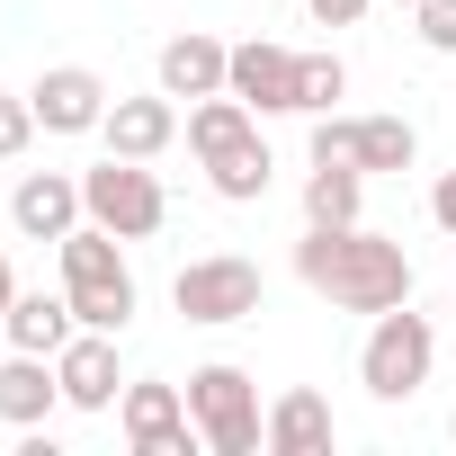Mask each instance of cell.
Masks as SVG:
<instances>
[{
  "label": "cell",
  "mask_w": 456,
  "mask_h": 456,
  "mask_svg": "<svg viewBox=\"0 0 456 456\" xmlns=\"http://www.w3.org/2000/svg\"><path fill=\"white\" fill-rule=\"evenodd\" d=\"M296 278L314 296H331L340 314H394V305H411L403 242L367 233V224H314V233L296 242Z\"/></svg>",
  "instance_id": "obj_1"
},
{
  "label": "cell",
  "mask_w": 456,
  "mask_h": 456,
  "mask_svg": "<svg viewBox=\"0 0 456 456\" xmlns=\"http://www.w3.org/2000/svg\"><path fill=\"white\" fill-rule=\"evenodd\" d=\"M63 251V296H72V314H81V331H126L134 322V269H126V251H117V233L108 224H72V233L54 242Z\"/></svg>",
  "instance_id": "obj_2"
},
{
  "label": "cell",
  "mask_w": 456,
  "mask_h": 456,
  "mask_svg": "<svg viewBox=\"0 0 456 456\" xmlns=\"http://www.w3.org/2000/svg\"><path fill=\"white\" fill-rule=\"evenodd\" d=\"M188 420L215 456H260L269 447V411H260V385L233 367V358H215L188 376Z\"/></svg>",
  "instance_id": "obj_3"
},
{
  "label": "cell",
  "mask_w": 456,
  "mask_h": 456,
  "mask_svg": "<svg viewBox=\"0 0 456 456\" xmlns=\"http://www.w3.org/2000/svg\"><path fill=\"white\" fill-rule=\"evenodd\" d=\"M429 367H438L429 314H411V305L376 314V331H367V349H358V385H367L376 403H411V394L429 385Z\"/></svg>",
  "instance_id": "obj_4"
},
{
  "label": "cell",
  "mask_w": 456,
  "mask_h": 456,
  "mask_svg": "<svg viewBox=\"0 0 456 456\" xmlns=\"http://www.w3.org/2000/svg\"><path fill=\"white\" fill-rule=\"evenodd\" d=\"M81 206H90V224H108L117 242H143V233H161V224H170L161 179H152L143 161H126V152H108L99 170H81Z\"/></svg>",
  "instance_id": "obj_5"
},
{
  "label": "cell",
  "mask_w": 456,
  "mask_h": 456,
  "mask_svg": "<svg viewBox=\"0 0 456 456\" xmlns=\"http://www.w3.org/2000/svg\"><path fill=\"white\" fill-rule=\"evenodd\" d=\"M170 305H179L188 322H206V331L251 322V314H260V269H251L242 251H206V260H188V269L170 278Z\"/></svg>",
  "instance_id": "obj_6"
},
{
  "label": "cell",
  "mask_w": 456,
  "mask_h": 456,
  "mask_svg": "<svg viewBox=\"0 0 456 456\" xmlns=\"http://www.w3.org/2000/svg\"><path fill=\"white\" fill-rule=\"evenodd\" d=\"M314 161L411 170L420 161V134H411V117H314Z\"/></svg>",
  "instance_id": "obj_7"
},
{
  "label": "cell",
  "mask_w": 456,
  "mask_h": 456,
  "mask_svg": "<svg viewBox=\"0 0 456 456\" xmlns=\"http://www.w3.org/2000/svg\"><path fill=\"white\" fill-rule=\"evenodd\" d=\"M117 411H126V447L134 456H188L197 447V420H188V394L179 385H126L117 394Z\"/></svg>",
  "instance_id": "obj_8"
},
{
  "label": "cell",
  "mask_w": 456,
  "mask_h": 456,
  "mask_svg": "<svg viewBox=\"0 0 456 456\" xmlns=\"http://www.w3.org/2000/svg\"><path fill=\"white\" fill-rule=\"evenodd\" d=\"M28 108H37L45 134H99V126H108V81H99L90 63H54V72H37Z\"/></svg>",
  "instance_id": "obj_9"
},
{
  "label": "cell",
  "mask_w": 456,
  "mask_h": 456,
  "mask_svg": "<svg viewBox=\"0 0 456 456\" xmlns=\"http://www.w3.org/2000/svg\"><path fill=\"white\" fill-rule=\"evenodd\" d=\"M54 376H63V403L72 411H117L126 376H117V331H72L54 349Z\"/></svg>",
  "instance_id": "obj_10"
},
{
  "label": "cell",
  "mask_w": 456,
  "mask_h": 456,
  "mask_svg": "<svg viewBox=\"0 0 456 456\" xmlns=\"http://www.w3.org/2000/svg\"><path fill=\"white\" fill-rule=\"evenodd\" d=\"M224 90H233L251 117H296V54L269 45V37H251V45H233V72H224Z\"/></svg>",
  "instance_id": "obj_11"
},
{
  "label": "cell",
  "mask_w": 456,
  "mask_h": 456,
  "mask_svg": "<svg viewBox=\"0 0 456 456\" xmlns=\"http://www.w3.org/2000/svg\"><path fill=\"white\" fill-rule=\"evenodd\" d=\"M108 152H126V161H161L170 143H179V99L170 90H152V99H108Z\"/></svg>",
  "instance_id": "obj_12"
},
{
  "label": "cell",
  "mask_w": 456,
  "mask_h": 456,
  "mask_svg": "<svg viewBox=\"0 0 456 456\" xmlns=\"http://www.w3.org/2000/svg\"><path fill=\"white\" fill-rule=\"evenodd\" d=\"M81 215H90V206H81V179H63V170H28L19 197H10V224H19L28 242H63Z\"/></svg>",
  "instance_id": "obj_13"
},
{
  "label": "cell",
  "mask_w": 456,
  "mask_h": 456,
  "mask_svg": "<svg viewBox=\"0 0 456 456\" xmlns=\"http://www.w3.org/2000/svg\"><path fill=\"white\" fill-rule=\"evenodd\" d=\"M331 438H340V420L314 385H287L269 403V456H331Z\"/></svg>",
  "instance_id": "obj_14"
},
{
  "label": "cell",
  "mask_w": 456,
  "mask_h": 456,
  "mask_svg": "<svg viewBox=\"0 0 456 456\" xmlns=\"http://www.w3.org/2000/svg\"><path fill=\"white\" fill-rule=\"evenodd\" d=\"M54 403H63L54 358H37V349H10V358H0V420H10V429H45Z\"/></svg>",
  "instance_id": "obj_15"
},
{
  "label": "cell",
  "mask_w": 456,
  "mask_h": 456,
  "mask_svg": "<svg viewBox=\"0 0 456 456\" xmlns=\"http://www.w3.org/2000/svg\"><path fill=\"white\" fill-rule=\"evenodd\" d=\"M251 143H260V117H251L233 90H215V99L188 108V152H197L206 170H215V161H233V152H251Z\"/></svg>",
  "instance_id": "obj_16"
},
{
  "label": "cell",
  "mask_w": 456,
  "mask_h": 456,
  "mask_svg": "<svg viewBox=\"0 0 456 456\" xmlns=\"http://www.w3.org/2000/svg\"><path fill=\"white\" fill-rule=\"evenodd\" d=\"M224 72H233V45H215V37H197V28L161 45V90H170V99H215Z\"/></svg>",
  "instance_id": "obj_17"
},
{
  "label": "cell",
  "mask_w": 456,
  "mask_h": 456,
  "mask_svg": "<svg viewBox=\"0 0 456 456\" xmlns=\"http://www.w3.org/2000/svg\"><path fill=\"white\" fill-rule=\"evenodd\" d=\"M81 331V314H72V296H10V314H0V340H10V349H37V358H54L63 340Z\"/></svg>",
  "instance_id": "obj_18"
},
{
  "label": "cell",
  "mask_w": 456,
  "mask_h": 456,
  "mask_svg": "<svg viewBox=\"0 0 456 456\" xmlns=\"http://www.w3.org/2000/svg\"><path fill=\"white\" fill-rule=\"evenodd\" d=\"M358 206H367V170H358V161H314V179H305V224H358Z\"/></svg>",
  "instance_id": "obj_19"
},
{
  "label": "cell",
  "mask_w": 456,
  "mask_h": 456,
  "mask_svg": "<svg viewBox=\"0 0 456 456\" xmlns=\"http://www.w3.org/2000/svg\"><path fill=\"white\" fill-rule=\"evenodd\" d=\"M349 90L340 54H296V117H331V99Z\"/></svg>",
  "instance_id": "obj_20"
},
{
  "label": "cell",
  "mask_w": 456,
  "mask_h": 456,
  "mask_svg": "<svg viewBox=\"0 0 456 456\" xmlns=\"http://www.w3.org/2000/svg\"><path fill=\"white\" fill-rule=\"evenodd\" d=\"M206 179H215V197H233V206L269 197V143H251V152H233V161H215Z\"/></svg>",
  "instance_id": "obj_21"
},
{
  "label": "cell",
  "mask_w": 456,
  "mask_h": 456,
  "mask_svg": "<svg viewBox=\"0 0 456 456\" xmlns=\"http://www.w3.org/2000/svg\"><path fill=\"white\" fill-rule=\"evenodd\" d=\"M37 143V108L28 99H10V90H0V161H19Z\"/></svg>",
  "instance_id": "obj_22"
},
{
  "label": "cell",
  "mask_w": 456,
  "mask_h": 456,
  "mask_svg": "<svg viewBox=\"0 0 456 456\" xmlns=\"http://www.w3.org/2000/svg\"><path fill=\"white\" fill-rule=\"evenodd\" d=\"M411 19H420V45L429 54H456V0H420Z\"/></svg>",
  "instance_id": "obj_23"
},
{
  "label": "cell",
  "mask_w": 456,
  "mask_h": 456,
  "mask_svg": "<svg viewBox=\"0 0 456 456\" xmlns=\"http://www.w3.org/2000/svg\"><path fill=\"white\" fill-rule=\"evenodd\" d=\"M429 224L456 242V170H438V188H429Z\"/></svg>",
  "instance_id": "obj_24"
},
{
  "label": "cell",
  "mask_w": 456,
  "mask_h": 456,
  "mask_svg": "<svg viewBox=\"0 0 456 456\" xmlns=\"http://www.w3.org/2000/svg\"><path fill=\"white\" fill-rule=\"evenodd\" d=\"M305 10H314V28H358L367 0H305Z\"/></svg>",
  "instance_id": "obj_25"
},
{
  "label": "cell",
  "mask_w": 456,
  "mask_h": 456,
  "mask_svg": "<svg viewBox=\"0 0 456 456\" xmlns=\"http://www.w3.org/2000/svg\"><path fill=\"white\" fill-rule=\"evenodd\" d=\"M10 296H19V278H10V242H0V314H10Z\"/></svg>",
  "instance_id": "obj_26"
},
{
  "label": "cell",
  "mask_w": 456,
  "mask_h": 456,
  "mask_svg": "<svg viewBox=\"0 0 456 456\" xmlns=\"http://www.w3.org/2000/svg\"><path fill=\"white\" fill-rule=\"evenodd\" d=\"M403 10H420V0H403Z\"/></svg>",
  "instance_id": "obj_27"
},
{
  "label": "cell",
  "mask_w": 456,
  "mask_h": 456,
  "mask_svg": "<svg viewBox=\"0 0 456 456\" xmlns=\"http://www.w3.org/2000/svg\"><path fill=\"white\" fill-rule=\"evenodd\" d=\"M447 438H456V420H447Z\"/></svg>",
  "instance_id": "obj_28"
}]
</instances>
